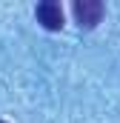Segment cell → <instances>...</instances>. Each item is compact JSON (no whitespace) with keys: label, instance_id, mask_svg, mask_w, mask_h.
<instances>
[{"label":"cell","instance_id":"6da1fadb","mask_svg":"<svg viewBox=\"0 0 120 123\" xmlns=\"http://www.w3.org/2000/svg\"><path fill=\"white\" fill-rule=\"evenodd\" d=\"M74 17H77L80 26L94 29L103 17V3L100 0H74Z\"/></svg>","mask_w":120,"mask_h":123},{"label":"cell","instance_id":"3957f363","mask_svg":"<svg viewBox=\"0 0 120 123\" xmlns=\"http://www.w3.org/2000/svg\"><path fill=\"white\" fill-rule=\"evenodd\" d=\"M0 123H6V120H0Z\"/></svg>","mask_w":120,"mask_h":123},{"label":"cell","instance_id":"7a4b0ae2","mask_svg":"<svg viewBox=\"0 0 120 123\" xmlns=\"http://www.w3.org/2000/svg\"><path fill=\"white\" fill-rule=\"evenodd\" d=\"M37 23L43 26V29L49 31H57L63 29V9H60V3L54 0H43V3H37Z\"/></svg>","mask_w":120,"mask_h":123}]
</instances>
